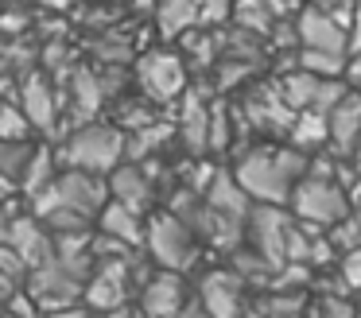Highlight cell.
<instances>
[{
	"mask_svg": "<svg viewBox=\"0 0 361 318\" xmlns=\"http://www.w3.org/2000/svg\"><path fill=\"white\" fill-rule=\"evenodd\" d=\"M105 194H109L105 175L66 167L63 175H55V183H51L47 190L35 194V217H39L51 233L86 229L90 217H97L105 206H109Z\"/></svg>",
	"mask_w": 361,
	"mask_h": 318,
	"instance_id": "obj_1",
	"label": "cell"
},
{
	"mask_svg": "<svg viewBox=\"0 0 361 318\" xmlns=\"http://www.w3.org/2000/svg\"><path fill=\"white\" fill-rule=\"evenodd\" d=\"M311 163H307L303 147H252L241 155L237 163V183L249 190L252 202H264V206H283L291 202L295 186L311 175Z\"/></svg>",
	"mask_w": 361,
	"mask_h": 318,
	"instance_id": "obj_2",
	"label": "cell"
},
{
	"mask_svg": "<svg viewBox=\"0 0 361 318\" xmlns=\"http://www.w3.org/2000/svg\"><path fill=\"white\" fill-rule=\"evenodd\" d=\"M128 155V140L113 124H82L66 136L63 144V163L78 171H94V175H113L121 159Z\"/></svg>",
	"mask_w": 361,
	"mask_h": 318,
	"instance_id": "obj_3",
	"label": "cell"
},
{
	"mask_svg": "<svg viewBox=\"0 0 361 318\" xmlns=\"http://www.w3.org/2000/svg\"><path fill=\"white\" fill-rule=\"evenodd\" d=\"M291 214H295L307 229H334V225L345 221L353 209H350L345 190L334 178L322 175V171H311V175L295 186V194H291Z\"/></svg>",
	"mask_w": 361,
	"mask_h": 318,
	"instance_id": "obj_4",
	"label": "cell"
},
{
	"mask_svg": "<svg viewBox=\"0 0 361 318\" xmlns=\"http://www.w3.org/2000/svg\"><path fill=\"white\" fill-rule=\"evenodd\" d=\"M198 240L202 237H198L175 209L156 214L148 221V233H144V245H148L152 260L167 271H187L190 264L198 260Z\"/></svg>",
	"mask_w": 361,
	"mask_h": 318,
	"instance_id": "obj_5",
	"label": "cell"
},
{
	"mask_svg": "<svg viewBox=\"0 0 361 318\" xmlns=\"http://www.w3.org/2000/svg\"><path fill=\"white\" fill-rule=\"evenodd\" d=\"M27 295L51 314V310L78 307V299H86V279L71 271L63 260H47L27 276Z\"/></svg>",
	"mask_w": 361,
	"mask_h": 318,
	"instance_id": "obj_6",
	"label": "cell"
},
{
	"mask_svg": "<svg viewBox=\"0 0 361 318\" xmlns=\"http://www.w3.org/2000/svg\"><path fill=\"white\" fill-rule=\"evenodd\" d=\"M136 78L148 101H175L187 85V66L171 51H148L136 62Z\"/></svg>",
	"mask_w": 361,
	"mask_h": 318,
	"instance_id": "obj_7",
	"label": "cell"
},
{
	"mask_svg": "<svg viewBox=\"0 0 361 318\" xmlns=\"http://www.w3.org/2000/svg\"><path fill=\"white\" fill-rule=\"evenodd\" d=\"M128 299V256L105 252L94 276L86 279V307L90 310H117Z\"/></svg>",
	"mask_w": 361,
	"mask_h": 318,
	"instance_id": "obj_8",
	"label": "cell"
},
{
	"mask_svg": "<svg viewBox=\"0 0 361 318\" xmlns=\"http://www.w3.org/2000/svg\"><path fill=\"white\" fill-rule=\"evenodd\" d=\"M198 302L210 310L214 318H245L249 299H245V279L229 271H210L198 279Z\"/></svg>",
	"mask_w": 361,
	"mask_h": 318,
	"instance_id": "obj_9",
	"label": "cell"
},
{
	"mask_svg": "<svg viewBox=\"0 0 361 318\" xmlns=\"http://www.w3.org/2000/svg\"><path fill=\"white\" fill-rule=\"evenodd\" d=\"M187 283H183L179 271H159L144 283L140 291V314L144 318H179L187 310Z\"/></svg>",
	"mask_w": 361,
	"mask_h": 318,
	"instance_id": "obj_10",
	"label": "cell"
},
{
	"mask_svg": "<svg viewBox=\"0 0 361 318\" xmlns=\"http://www.w3.org/2000/svg\"><path fill=\"white\" fill-rule=\"evenodd\" d=\"M295 35H299V43H303L307 51H334V54L350 51V31H345V23L338 20V16L322 12L319 4L307 8V12L299 16Z\"/></svg>",
	"mask_w": 361,
	"mask_h": 318,
	"instance_id": "obj_11",
	"label": "cell"
},
{
	"mask_svg": "<svg viewBox=\"0 0 361 318\" xmlns=\"http://www.w3.org/2000/svg\"><path fill=\"white\" fill-rule=\"evenodd\" d=\"M8 245L24 256V264L32 271L43 268L47 260H55V233H51L35 214H16L12 233H8Z\"/></svg>",
	"mask_w": 361,
	"mask_h": 318,
	"instance_id": "obj_12",
	"label": "cell"
},
{
	"mask_svg": "<svg viewBox=\"0 0 361 318\" xmlns=\"http://www.w3.org/2000/svg\"><path fill=\"white\" fill-rule=\"evenodd\" d=\"M361 140V93L350 90L330 109V147L334 155H353Z\"/></svg>",
	"mask_w": 361,
	"mask_h": 318,
	"instance_id": "obj_13",
	"label": "cell"
},
{
	"mask_svg": "<svg viewBox=\"0 0 361 318\" xmlns=\"http://www.w3.org/2000/svg\"><path fill=\"white\" fill-rule=\"evenodd\" d=\"M206 206L218 209L221 217H233V221H241V225H249V214H252L249 190L237 183V175H226V171L210 175V186H206Z\"/></svg>",
	"mask_w": 361,
	"mask_h": 318,
	"instance_id": "obj_14",
	"label": "cell"
},
{
	"mask_svg": "<svg viewBox=\"0 0 361 318\" xmlns=\"http://www.w3.org/2000/svg\"><path fill=\"white\" fill-rule=\"evenodd\" d=\"M109 194H113V202L128 206L133 214H144V209L156 202V186H152V178L144 175L140 167H128V163H121V167L109 175Z\"/></svg>",
	"mask_w": 361,
	"mask_h": 318,
	"instance_id": "obj_15",
	"label": "cell"
},
{
	"mask_svg": "<svg viewBox=\"0 0 361 318\" xmlns=\"http://www.w3.org/2000/svg\"><path fill=\"white\" fill-rule=\"evenodd\" d=\"M20 109L27 113V121L35 124V128H55L59 121V105H55V90H51L47 74H39V70H32V74L24 78V90H20Z\"/></svg>",
	"mask_w": 361,
	"mask_h": 318,
	"instance_id": "obj_16",
	"label": "cell"
},
{
	"mask_svg": "<svg viewBox=\"0 0 361 318\" xmlns=\"http://www.w3.org/2000/svg\"><path fill=\"white\" fill-rule=\"evenodd\" d=\"M183 140H187L190 152H210V132H214V109L206 101H198V93H187L183 97Z\"/></svg>",
	"mask_w": 361,
	"mask_h": 318,
	"instance_id": "obj_17",
	"label": "cell"
},
{
	"mask_svg": "<svg viewBox=\"0 0 361 318\" xmlns=\"http://www.w3.org/2000/svg\"><path fill=\"white\" fill-rule=\"evenodd\" d=\"M97 225H102V233L105 237H113V240H121V245H140L144 240V225H140V214H133L128 206H121V202H109V206L97 214Z\"/></svg>",
	"mask_w": 361,
	"mask_h": 318,
	"instance_id": "obj_18",
	"label": "cell"
},
{
	"mask_svg": "<svg viewBox=\"0 0 361 318\" xmlns=\"http://www.w3.org/2000/svg\"><path fill=\"white\" fill-rule=\"evenodd\" d=\"M156 23L164 39H179L198 23V0H156Z\"/></svg>",
	"mask_w": 361,
	"mask_h": 318,
	"instance_id": "obj_19",
	"label": "cell"
},
{
	"mask_svg": "<svg viewBox=\"0 0 361 318\" xmlns=\"http://www.w3.org/2000/svg\"><path fill=\"white\" fill-rule=\"evenodd\" d=\"M322 90V78L311 74V70H291L288 78L280 82V97L288 101V109H295V113H303V109H314V97H319Z\"/></svg>",
	"mask_w": 361,
	"mask_h": 318,
	"instance_id": "obj_20",
	"label": "cell"
},
{
	"mask_svg": "<svg viewBox=\"0 0 361 318\" xmlns=\"http://www.w3.org/2000/svg\"><path fill=\"white\" fill-rule=\"evenodd\" d=\"M245 318H303V299L288 291H268L249 302Z\"/></svg>",
	"mask_w": 361,
	"mask_h": 318,
	"instance_id": "obj_21",
	"label": "cell"
},
{
	"mask_svg": "<svg viewBox=\"0 0 361 318\" xmlns=\"http://www.w3.org/2000/svg\"><path fill=\"white\" fill-rule=\"evenodd\" d=\"M322 140H330V113L303 109V113L295 116V124H291V144L307 152V147L322 144Z\"/></svg>",
	"mask_w": 361,
	"mask_h": 318,
	"instance_id": "obj_22",
	"label": "cell"
},
{
	"mask_svg": "<svg viewBox=\"0 0 361 318\" xmlns=\"http://www.w3.org/2000/svg\"><path fill=\"white\" fill-rule=\"evenodd\" d=\"M71 93H74V109H78V116H94L97 105L105 101V90L102 82H97L90 70H74L71 78Z\"/></svg>",
	"mask_w": 361,
	"mask_h": 318,
	"instance_id": "obj_23",
	"label": "cell"
},
{
	"mask_svg": "<svg viewBox=\"0 0 361 318\" xmlns=\"http://www.w3.org/2000/svg\"><path fill=\"white\" fill-rule=\"evenodd\" d=\"M51 183H55V159H51L47 147H35L32 163H27V171H24V178H20V186H24V190L35 198V194L47 190Z\"/></svg>",
	"mask_w": 361,
	"mask_h": 318,
	"instance_id": "obj_24",
	"label": "cell"
},
{
	"mask_svg": "<svg viewBox=\"0 0 361 318\" xmlns=\"http://www.w3.org/2000/svg\"><path fill=\"white\" fill-rule=\"evenodd\" d=\"M299 66L303 70H311V74H319V78H345V54H334V51H307L303 47V54H299Z\"/></svg>",
	"mask_w": 361,
	"mask_h": 318,
	"instance_id": "obj_25",
	"label": "cell"
},
{
	"mask_svg": "<svg viewBox=\"0 0 361 318\" xmlns=\"http://www.w3.org/2000/svg\"><path fill=\"white\" fill-rule=\"evenodd\" d=\"M307 318H357V307H353L345 295H330L322 291L319 299L307 307Z\"/></svg>",
	"mask_w": 361,
	"mask_h": 318,
	"instance_id": "obj_26",
	"label": "cell"
},
{
	"mask_svg": "<svg viewBox=\"0 0 361 318\" xmlns=\"http://www.w3.org/2000/svg\"><path fill=\"white\" fill-rule=\"evenodd\" d=\"M32 128L35 124L27 121L24 109H12L8 101H0V140H16V144H24Z\"/></svg>",
	"mask_w": 361,
	"mask_h": 318,
	"instance_id": "obj_27",
	"label": "cell"
},
{
	"mask_svg": "<svg viewBox=\"0 0 361 318\" xmlns=\"http://www.w3.org/2000/svg\"><path fill=\"white\" fill-rule=\"evenodd\" d=\"M330 240H334L338 248H361V214H350L345 221H338L334 229H330Z\"/></svg>",
	"mask_w": 361,
	"mask_h": 318,
	"instance_id": "obj_28",
	"label": "cell"
},
{
	"mask_svg": "<svg viewBox=\"0 0 361 318\" xmlns=\"http://www.w3.org/2000/svg\"><path fill=\"white\" fill-rule=\"evenodd\" d=\"M159 140H167V124H148V128H140V136L128 140V155H136V159H140V155H148Z\"/></svg>",
	"mask_w": 361,
	"mask_h": 318,
	"instance_id": "obj_29",
	"label": "cell"
},
{
	"mask_svg": "<svg viewBox=\"0 0 361 318\" xmlns=\"http://www.w3.org/2000/svg\"><path fill=\"white\" fill-rule=\"evenodd\" d=\"M342 287L345 291H361V248H350L342 256Z\"/></svg>",
	"mask_w": 361,
	"mask_h": 318,
	"instance_id": "obj_30",
	"label": "cell"
},
{
	"mask_svg": "<svg viewBox=\"0 0 361 318\" xmlns=\"http://www.w3.org/2000/svg\"><path fill=\"white\" fill-rule=\"evenodd\" d=\"M233 12V0H198V23H221L226 16Z\"/></svg>",
	"mask_w": 361,
	"mask_h": 318,
	"instance_id": "obj_31",
	"label": "cell"
},
{
	"mask_svg": "<svg viewBox=\"0 0 361 318\" xmlns=\"http://www.w3.org/2000/svg\"><path fill=\"white\" fill-rule=\"evenodd\" d=\"M16 291H24V283H20L16 276H8V271L0 268V302H8Z\"/></svg>",
	"mask_w": 361,
	"mask_h": 318,
	"instance_id": "obj_32",
	"label": "cell"
},
{
	"mask_svg": "<svg viewBox=\"0 0 361 318\" xmlns=\"http://www.w3.org/2000/svg\"><path fill=\"white\" fill-rule=\"evenodd\" d=\"M345 82L361 93V54H353V59H350V66H345Z\"/></svg>",
	"mask_w": 361,
	"mask_h": 318,
	"instance_id": "obj_33",
	"label": "cell"
},
{
	"mask_svg": "<svg viewBox=\"0 0 361 318\" xmlns=\"http://www.w3.org/2000/svg\"><path fill=\"white\" fill-rule=\"evenodd\" d=\"M350 51L361 54V8L353 12V23H350Z\"/></svg>",
	"mask_w": 361,
	"mask_h": 318,
	"instance_id": "obj_34",
	"label": "cell"
},
{
	"mask_svg": "<svg viewBox=\"0 0 361 318\" xmlns=\"http://www.w3.org/2000/svg\"><path fill=\"white\" fill-rule=\"evenodd\" d=\"M94 318H144V314L133 307H117V310H94Z\"/></svg>",
	"mask_w": 361,
	"mask_h": 318,
	"instance_id": "obj_35",
	"label": "cell"
},
{
	"mask_svg": "<svg viewBox=\"0 0 361 318\" xmlns=\"http://www.w3.org/2000/svg\"><path fill=\"white\" fill-rule=\"evenodd\" d=\"M47 318H94V310H82V307H66V310H51Z\"/></svg>",
	"mask_w": 361,
	"mask_h": 318,
	"instance_id": "obj_36",
	"label": "cell"
},
{
	"mask_svg": "<svg viewBox=\"0 0 361 318\" xmlns=\"http://www.w3.org/2000/svg\"><path fill=\"white\" fill-rule=\"evenodd\" d=\"M12 221H16V217H12L8 209L0 206V245H8V233H12Z\"/></svg>",
	"mask_w": 361,
	"mask_h": 318,
	"instance_id": "obj_37",
	"label": "cell"
},
{
	"mask_svg": "<svg viewBox=\"0 0 361 318\" xmlns=\"http://www.w3.org/2000/svg\"><path fill=\"white\" fill-rule=\"evenodd\" d=\"M179 318H214V314H210V310H206V307H202V302H190V307H187V310H183V314H179Z\"/></svg>",
	"mask_w": 361,
	"mask_h": 318,
	"instance_id": "obj_38",
	"label": "cell"
},
{
	"mask_svg": "<svg viewBox=\"0 0 361 318\" xmlns=\"http://www.w3.org/2000/svg\"><path fill=\"white\" fill-rule=\"evenodd\" d=\"M12 190H16V183H12L8 175H0V206H4V202L12 198Z\"/></svg>",
	"mask_w": 361,
	"mask_h": 318,
	"instance_id": "obj_39",
	"label": "cell"
},
{
	"mask_svg": "<svg viewBox=\"0 0 361 318\" xmlns=\"http://www.w3.org/2000/svg\"><path fill=\"white\" fill-rule=\"evenodd\" d=\"M353 155H357V167H361V140H357V152H353Z\"/></svg>",
	"mask_w": 361,
	"mask_h": 318,
	"instance_id": "obj_40",
	"label": "cell"
},
{
	"mask_svg": "<svg viewBox=\"0 0 361 318\" xmlns=\"http://www.w3.org/2000/svg\"><path fill=\"white\" fill-rule=\"evenodd\" d=\"M357 318H361V314H357Z\"/></svg>",
	"mask_w": 361,
	"mask_h": 318,
	"instance_id": "obj_41",
	"label": "cell"
}]
</instances>
